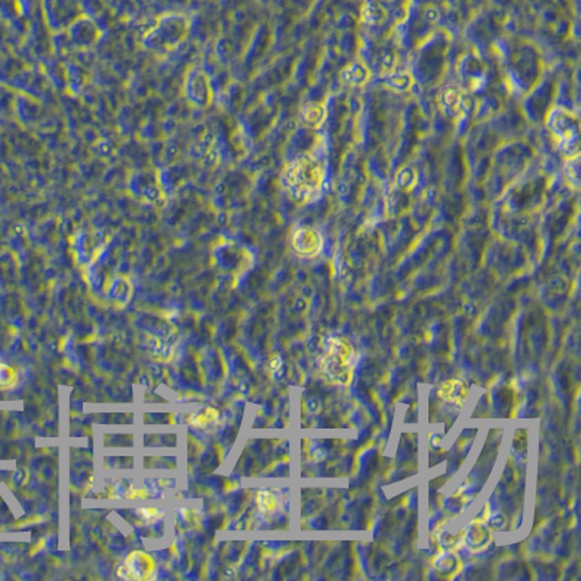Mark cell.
Segmentation results:
<instances>
[{
	"instance_id": "7a4b0ae2",
	"label": "cell",
	"mask_w": 581,
	"mask_h": 581,
	"mask_svg": "<svg viewBox=\"0 0 581 581\" xmlns=\"http://www.w3.org/2000/svg\"><path fill=\"white\" fill-rule=\"evenodd\" d=\"M154 562L146 552L135 551L120 566L118 575L125 580H147L151 577Z\"/></svg>"
},
{
	"instance_id": "52a82bcc",
	"label": "cell",
	"mask_w": 581,
	"mask_h": 581,
	"mask_svg": "<svg viewBox=\"0 0 581 581\" xmlns=\"http://www.w3.org/2000/svg\"><path fill=\"white\" fill-rule=\"evenodd\" d=\"M258 506L263 513H274L278 507V500L271 491H260L258 494Z\"/></svg>"
},
{
	"instance_id": "8992f818",
	"label": "cell",
	"mask_w": 581,
	"mask_h": 581,
	"mask_svg": "<svg viewBox=\"0 0 581 581\" xmlns=\"http://www.w3.org/2000/svg\"><path fill=\"white\" fill-rule=\"evenodd\" d=\"M433 566L436 573L444 577V578H452L455 577L461 569H462V561L458 558L457 554H453L449 549L441 552L435 561H433Z\"/></svg>"
},
{
	"instance_id": "6da1fadb",
	"label": "cell",
	"mask_w": 581,
	"mask_h": 581,
	"mask_svg": "<svg viewBox=\"0 0 581 581\" xmlns=\"http://www.w3.org/2000/svg\"><path fill=\"white\" fill-rule=\"evenodd\" d=\"M320 368L333 384L349 385L355 371V350L343 339H330Z\"/></svg>"
},
{
	"instance_id": "5b68a950",
	"label": "cell",
	"mask_w": 581,
	"mask_h": 581,
	"mask_svg": "<svg viewBox=\"0 0 581 581\" xmlns=\"http://www.w3.org/2000/svg\"><path fill=\"white\" fill-rule=\"evenodd\" d=\"M468 394H470L468 385H466V382L461 379H448L437 387L439 399H442L448 403H453L457 406H462L465 400L468 399Z\"/></svg>"
},
{
	"instance_id": "3957f363",
	"label": "cell",
	"mask_w": 581,
	"mask_h": 581,
	"mask_svg": "<svg viewBox=\"0 0 581 581\" xmlns=\"http://www.w3.org/2000/svg\"><path fill=\"white\" fill-rule=\"evenodd\" d=\"M187 92L191 102L196 106L207 108L212 101V91L208 76L202 70H192L187 82Z\"/></svg>"
},
{
	"instance_id": "ba28073f",
	"label": "cell",
	"mask_w": 581,
	"mask_h": 581,
	"mask_svg": "<svg viewBox=\"0 0 581 581\" xmlns=\"http://www.w3.org/2000/svg\"><path fill=\"white\" fill-rule=\"evenodd\" d=\"M17 384V374L10 366L0 363V388H12Z\"/></svg>"
},
{
	"instance_id": "277c9868",
	"label": "cell",
	"mask_w": 581,
	"mask_h": 581,
	"mask_svg": "<svg viewBox=\"0 0 581 581\" xmlns=\"http://www.w3.org/2000/svg\"><path fill=\"white\" fill-rule=\"evenodd\" d=\"M462 540L464 544L473 552H483L491 545L493 536L484 523L475 520L465 528L462 532Z\"/></svg>"
}]
</instances>
